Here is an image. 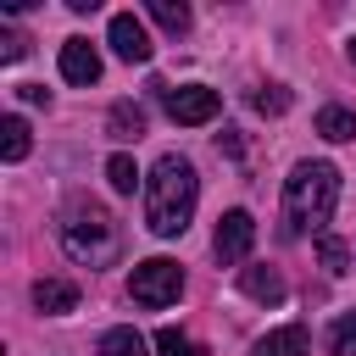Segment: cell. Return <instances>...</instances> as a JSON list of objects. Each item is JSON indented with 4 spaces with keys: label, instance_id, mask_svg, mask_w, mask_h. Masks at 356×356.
I'll list each match as a JSON object with an SVG mask.
<instances>
[{
    "label": "cell",
    "instance_id": "12",
    "mask_svg": "<svg viewBox=\"0 0 356 356\" xmlns=\"http://www.w3.org/2000/svg\"><path fill=\"white\" fill-rule=\"evenodd\" d=\"M106 134H111V139H139V134H145V111H139L134 100H117L111 117H106Z\"/></svg>",
    "mask_w": 356,
    "mask_h": 356
},
{
    "label": "cell",
    "instance_id": "20",
    "mask_svg": "<svg viewBox=\"0 0 356 356\" xmlns=\"http://www.w3.org/2000/svg\"><path fill=\"white\" fill-rule=\"evenodd\" d=\"M250 106H256L261 117H278V111H289V89H284V83H261V89L250 95Z\"/></svg>",
    "mask_w": 356,
    "mask_h": 356
},
{
    "label": "cell",
    "instance_id": "23",
    "mask_svg": "<svg viewBox=\"0 0 356 356\" xmlns=\"http://www.w3.org/2000/svg\"><path fill=\"white\" fill-rule=\"evenodd\" d=\"M22 100H28V106H50V95H44V83H22Z\"/></svg>",
    "mask_w": 356,
    "mask_h": 356
},
{
    "label": "cell",
    "instance_id": "18",
    "mask_svg": "<svg viewBox=\"0 0 356 356\" xmlns=\"http://www.w3.org/2000/svg\"><path fill=\"white\" fill-rule=\"evenodd\" d=\"M328 356H356V312L334 317V328H328Z\"/></svg>",
    "mask_w": 356,
    "mask_h": 356
},
{
    "label": "cell",
    "instance_id": "9",
    "mask_svg": "<svg viewBox=\"0 0 356 356\" xmlns=\"http://www.w3.org/2000/svg\"><path fill=\"white\" fill-rule=\"evenodd\" d=\"M239 289H245L250 300H261V306H278V300H284V278H278L273 267H239Z\"/></svg>",
    "mask_w": 356,
    "mask_h": 356
},
{
    "label": "cell",
    "instance_id": "4",
    "mask_svg": "<svg viewBox=\"0 0 356 356\" xmlns=\"http://www.w3.org/2000/svg\"><path fill=\"white\" fill-rule=\"evenodd\" d=\"M128 295H134L139 306H172V300L184 295V267L167 261V256H150V261H139V267L128 273Z\"/></svg>",
    "mask_w": 356,
    "mask_h": 356
},
{
    "label": "cell",
    "instance_id": "1",
    "mask_svg": "<svg viewBox=\"0 0 356 356\" xmlns=\"http://www.w3.org/2000/svg\"><path fill=\"white\" fill-rule=\"evenodd\" d=\"M195 200H200V178L184 156H156L150 178H145V228L156 239H178L195 217Z\"/></svg>",
    "mask_w": 356,
    "mask_h": 356
},
{
    "label": "cell",
    "instance_id": "14",
    "mask_svg": "<svg viewBox=\"0 0 356 356\" xmlns=\"http://www.w3.org/2000/svg\"><path fill=\"white\" fill-rule=\"evenodd\" d=\"M95 356H145V334L139 328H111V334H100Z\"/></svg>",
    "mask_w": 356,
    "mask_h": 356
},
{
    "label": "cell",
    "instance_id": "19",
    "mask_svg": "<svg viewBox=\"0 0 356 356\" xmlns=\"http://www.w3.org/2000/svg\"><path fill=\"white\" fill-rule=\"evenodd\" d=\"M317 256H323V267L339 278V273H350V250H345V239H334V234H317Z\"/></svg>",
    "mask_w": 356,
    "mask_h": 356
},
{
    "label": "cell",
    "instance_id": "24",
    "mask_svg": "<svg viewBox=\"0 0 356 356\" xmlns=\"http://www.w3.org/2000/svg\"><path fill=\"white\" fill-rule=\"evenodd\" d=\"M345 56H350V67H356V39H350V44H345Z\"/></svg>",
    "mask_w": 356,
    "mask_h": 356
},
{
    "label": "cell",
    "instance_id": "16",
    "mask_svg": "<svg viewBox=\"0 0 356 356\" xmlns=\"http://www.w3.org/2000/svg\"><path fill=\"white\" fill-rule=\"evenodd\" d=\"M0 156H6V161H22V156H28V122H22L17 111L0 122Z\"/></svg>",
    "mask_w": 356,
    "mask_h": 356
},
{
    "label": "cell",
    "instance_id": "15",
    "mask_svg": "<svg viewBox=\"0 0 356 356\" xmlns=\"http://www.w3.org/2000/svg\"><path fill=\"white\" fill-rule=\"evenodd\" d=\"M106 184H111L117 195H134V184H145V172L134 167V156H128V150H117V156L106 161Z\"/></svg>",
    "mask_w": 356,
    "mask_h": 356
},
{
    "label": "cell",
    "instance_id": "13",
    "mask_svg": "<svg viewBox=\"0 0 356 356\" xmlns=\"http://www.w3.org/2000/svg\"><path fill=\"white\" fill-rule=\"evenodd\" d=\"M317 134L334 139V145H339V139H356V111H345V106H323V111H317Z\"/></svg>",
    "mask_w": 356,
    "mask_h": 356
},
{
    "label": "cell",
    "instance_id": "22",
    "mask_svg": "<svg viewBox=\"0 0 356 356\" xmlns=\"http://www.w3.org/2000/svg\"><path fill=\"white\" fill-rule=\"evenodd\" d=\"M22 50H28L22 33H0V61H22Z\"/></svg>",
    "mask_w": 356,
    "mask_h": 356
},
{
    "label": "cell",
    "instance_id": "6",
    "mask_svg": "<svg viewBox=\"0 0 356 356\" xmlns=\"http://www.w3.org/2000/svg\"><path fill=\"white\" fill-rule=\"evenodd\" d=\"M217 111H222V100H217V89H206V83L167 89V117L184 122V128H200V122H211Z\"/></svg>",
    "mask_w": 356,
    "mask_h": 356
},
{
    "label": "cell",
    "instance_id": "17",
    "mask_svg": "<svg viewBox=\"0 0 356 356\" xmlns=\"http://www.w3.org/2000/svg\"><path fill=\"white\" fill-rule=\"evenodd\" d=\"M150 17H156L167 33H189V6H184V0H150Z\"/></svg>",
    "mask_w": 356,
    "mask_h": 356
},
{
    "label": "cell",
    "instance_id": "10",
    "mask_svg": "<svg viewBox=\"0 0 356 356\" xmlns=\"http://www.w3.org/2000/svg\"><path fill=\"white\" fill-rule=\"evenodd\" d=\"M33 306L50 312V317H61V312L78 306V284H67V278H39V284H33Z\"/></svg>",
    "mask_w": 356,
    "mask_h": 356
},
{
    "label": "cell",
    "instance_id": "3",
    "mask_svg": "<svg viewBox=\"0 0 356 356\" xmlns=\"http://www.w3.org/2000/svg\"><path fill=\"white\" fill-rule=\"evenodd\" d=\"M61 250H67L72 261H83V267H106V261H117L122 234H117V222H111L100 206L78 200V206L61 211Z\"/></svg>",
    "mask_w": 356,
    "mask_h": 356
},
{
    "label": "cell",
    "instance_id": "2",
    "mask_svg": "<svg viewBox=\"0 0 356 356\" xmlns=\"http://www.w3.org/2000/svg\"><path fill=\"white\" fill-rule=\"evenodd\" d=\"M339 200V167L334 161H295L284 178V234H323Z\"/></svg>",
    "mask_w": 356,
    "mask_h": 356
},
{
    "label": "cell",
    "instance_id": "8",
    "mask_svg": "<svg viewBox=\"0 0 356 356\" xmlns=\"http://www.w3.org/2000/svg\"><path fill=\"white\" fill-rule=\"evenodd\" d=\"M61 78L67 83H95L100 78V50L89 39H67L61 44Z\"/></svg>",
    "mask_w": 356,
    "mask_h": 356
},
{
    "label": "cell",
    "instance_id": "7",
    "mask_svg": "<svg viewBox=\"0 0 356 356\" xmlns=\"http://www.w3.org/2000/svg\"><path fill=\"white\" fill-rule=\"evenodd\" d=\"M106 39H111V50H117L122 61H150V33H145V22H139L134 11H117L111 28H106Z\"/></svg>",
    "mask_w": 356,
    "mask_h": 356
},
{
    "label": "cell",
    "instance_id": "11",
    "mask_svg": "<svg viewBox=\"0 0 356 356\" xmlns=\"http://www.w3.org/2000/svg\"><path fill=\"white\" fill-rule=\"evenodd\" d=\"M250 356H306V328H300V323H284V328L261 334Z\"/></svg>",
    "mask_w": 356,
    "mask_h": 356
},
{
    "label": "cell",
    "instance_id": "21",
    "mask_svg": "<svg viewBox=\"0 0 356 356\" xmlns=\"http://www.w3.org/2000/svg\"><path fill=\"white\" fill-rule=\"evenodd\" d=\"M156 356H206V350H200L189 334H178V328H161V334H156Z\"/></svg>",
    "mask_w": 356,
    "mask_h": 356
},
{
    "label": "cell",
    "instance_id": "5",
    "mask_svg": "<svg viewBox=\"0 0 356 356\" xmlns=\"http://www.w3.org/2000/svg\"><path fill=\"white\" fill-rule=\"evenodd\" d=\"M250 245H256V217H250V211H222V217H217V234H211L217 261L234 267V261L250 256Z\"/></svg>",
    "mask_w": 356,
    "mask_h": 356
}]
</instances>
